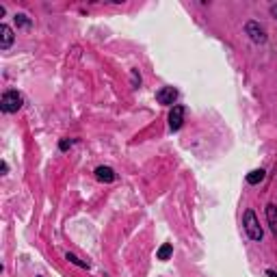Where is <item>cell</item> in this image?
<instances>
[{
    "mask_svg": "<svg viewBox=\"0 0 277 277\" xmlns=\"http://www.w3.org/2000/svg\"><path fill=\"white\" fill-rule=\"evenodd\" d=\"M171 253H173V247L167 243V245H163V247L158 249V253H156V256H158V260H169Z\"/></svg>",
    "mask_w": 277,
    "mask_h": 277,
    "instance_id": "30bf717a",
    "label": "cell"
},
{
    "mask_svg": "<svg viewBox=\"0 0 277 277\" xmlns=\"http://www.w3.org/2000/svg\"><path fill=\"white\" fill-rule=\"evenodd\" d=\"M266 221H269L271 232L277 234V206H275V204H269V206H266Z\"/></svg>",
    "mask_w": 277,
    "mask_h": 277,
    "instance_id": "52a82bcc",
    "label": "cell"
},
{
    "mask_svg": "<svg viewBox=\"0 0 277 277\" xmlns=\"http://www.w3.org/2000/svg\"><path fill=\"white\" fill-rule=\"evenodd\" d=\"M96 178L100 182H113L115 180V171L110 169V167H98L96 169Z\"/></svg>",
    "mask_w": 277,
    "mask_h": 277,
    "instance_id": "ba28073f",
    "label": "cell"
},
{
    "mask_svg": "<svg viewBox=\"0 0 277 277\" xmlns=\"http://www.w3.org/2000/svg\"><path fill=\"white\" fill-rule=\"evenodd\" d=\"M67 260H70V262H74V264H78V266H89L87 262H80V260H78V258L74 256V253H67Z\"/></svg>",
    "mask_w": 277,
    "mask_h": 277,
    "instance_id": "7c38bea8",
    "label": "cell"
},
{
    "mask_svg": "<svg viewBox=\"0 0 277 277\" xmlns=\"http://www.w3.org/2000/svg\"><path fill=\"white\" fill-rule=\"evenodd\" d=\"M13 39H15V35H13V31H11V26H7V24L0 26V48L7 50L9 45L13 43Z\"/></svg>",
    "mask_w": 277,
    "mask_h": 277,
    "instance_id": "8992f818",
    "label": "cell"
},
{
    "mask_svg": "<svg viewBox=\"0 0 277 277\" xmlns=\"http://www.w3.org/2000/svg\"><path fill=\"white\" fill-rule=\"evenodd\" d=\"M245 232H247V236L251 238V241H262V227H260V223H258V219H256V215H253V210H247L245 212Z\"/></svg>",
    "mask_w": 277,
    "mask_h": 277,
    "instance_id": "6da1fadb",
    "label": "cell"
},
{
    "mask_svg": "<svg viewBox=\"0 0 277 277\" xmlns=\"http://www.w3.org/2000/svg\"><path fill=\"white\" fill-rule=\"evenodd\" d=\"M266 275H269V277H277V273H275V271H266Z\"/></svg>",
    "mask_w": 277,
    "mask_h": 277,
    "instance_id": "5bb4252c",
    "label": "cell"
},
{
    "mask_svg": "<svg viewBox=\"0 0 277 277\" xmlns=\"http://www.w3.org/2000/svg\"><path fill=\"white\" fill-rule=\"evenodd\" d=\"M271 15H273V17H277V5H273V7H271Z\"/></svg>",
    "mask_w": 277,
    "mask_h": 277,
    "instance_id": "4fadbf2b",
    "label": "cell"
},
{
    "mask_svg": "<svg viewBox=\"0 0 277 277\" xmlns=\"http://www.w3.org/2000/svg\"><path fill=\"white\" fill-rule=\"evenodd\" d=\"M262 180H264V171L262 169H256V171H251V173L247 175V182L249 184H260Z\"/></svg>",
    "mask_w": 277,
    "mask_h": 277,
    "instance_id": "9c48e42d",
    "label": "cell"
},
{
    "mask_svg": "<svg viewBox=\"0 0 277 277\" xmlns=\"http://www.w3.org/2000/svg\"><path fill=\"white\" fill-rule=\"evenodd\" d=\"M182 122H184V106L175 104L171 108V113H169V128H171V130H180Z\"/></svg>",
    "mask_w": 277,
    "mask_h": 277,
    "instance_id": "277c9868",
    "label": "cell"
},
{
    "mask_svg": "<svg viewBox=\"0 0 277 277\" xmlns=\"http://www.w3.org/2000/svg\"><path fill=\"white\" fill-rule=\"evenodd\" d=\"M15 22H17V26H29L31 22H29V17H26V15H15Z\"/></svg>",
    "mask_w": 277,
    "mask_h": 277,
    "instance_id": "8fae6325",
    "label": "cell"
},
{
    "mask_svg": "<svg viewBox=\"0 0 277 277\" xmlns=\"http://www.w3.org/2000/svg\"><path fill=\"white\" fill-rule=\"evenodd\" d=\"M22 96L17 94V91H7V94L3 96V100H0V108L5 110V113H17V110L22 108Z\"/></svg>",
    "mask_w": 277,
    "mask_h": 277,
    "instance_id": "7a4b0ae2",
    "label": "cell"
},
{
    "mask_svg": "<svg viewBox=\"0 0 277 277\" xmlns=\"http://www.w3.org/2000/svg\"><path fill=\"white\" fill-rule=\"evenodd\" d=\"M156 100H158L160 104H173L175 106V100H178V91L173 87H163L158 94H156Z\"/></svg>",
    "mask_w": 277,
    "mask_h": 277,
    "instance_id": "5b68a950",
    "label": "cell"
},
{
    "mask_svg": "<svg viewBox=\"0 0 277 277\" xmlns=\"http://www.w3.org/2000/svg\"><path fill=\"white\" fill-rule=\"evenodd\" d=\"M245 31H247V35L251 37V41H256V43H264L266 41V35H264V29L258 22H247V26H245Z\"/></svg>",
    "mask_w": 277,
    "mask_h": 277,
    "instance_id": "3957f363",
    "label": "cell"
}]
</instances>
